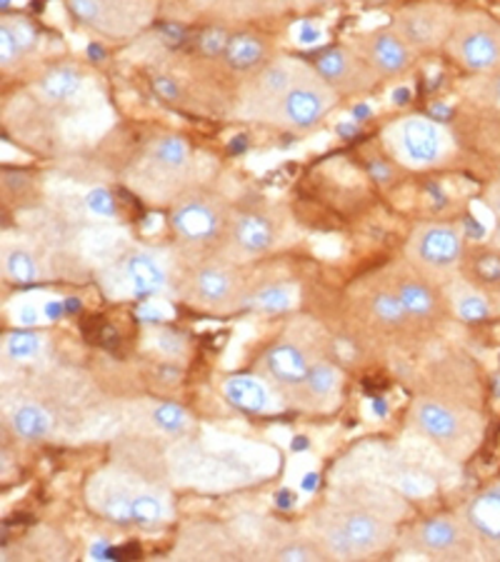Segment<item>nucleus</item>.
Segmentation results:
<instances>
[{
    "label": "nucleus",
    "mask_w": 500,
    "mask_h": 562,
    "mask_svg": "<svg viewBox=\"0 0 500 562\" xmlns=\"http://www.w3.org/2000/svg\"><path fill=\"white\" fill-rule=\"evenodd\" d=\"M453 56L470 72L500 70V21L484 11L458 13L448 35Z\"/></svg>",
    "instance_id": "nucleus-1"
},
{
    "label": "nucleus",
    "mask_w": 500,
    "mask_h": 562,
    "mask_svg": "<svg viewBox=\"0 0 500 562\" xmlns=\"http://www.w3.org/2000/svg\"><path fill=\"white\" fill-rule=\"evenodd\" d=\"M273 240H276V231H273L270 217L260 213H243L235 217L233 223V243L248 256H260L266 252Z\"/></svg>",
    "instance_id": "nucleus-18"
},
{
    "label": "nucleus",
    "mask_w": 500,
    "mask_h": 562,
    "mask_svg": "<svg viewBox=\"0 0 500 562\" xmlns=\"http://www.w3.org/2000/svg\"><path fill=\"white\" fill-rule=\"evenodd\" d=\"M3 273L5 278H11L13 283H33V280L38 278V262L31 256V250L11 248L5 250L3 256Z\"/></svg>",
    "instance_id": "nucleus-27"
},
{
    "label": "nucleus",
    "mask_w": 500,
    "mask_h": 562,
    "mask_svg": "<svg viewBox=\"0 0 500 562\" xmlns=\"http://www.w3.org/2000/svg\"><path fill=\"white\" fill-rule=\"evenodd\" d=\"M360 58L378 78H398L413 66V48L400 38L396 29H384L363 41Z\"/></svg>",
    "instance_id": "nucleus-13"
},
{
    "label": "nucleus",
    "mask_w": 500,
    "mask_h": 562,
    "mask_svg": "<svg viewBox=\"0 0 500 562\" xmlns=\"http://www.w3.org/2000/svg\"><path fill=\"white\" fill-rule=\"evenodd\" d=\"M476 548L486 558L500 560V483L486 487L470 497L463 513Z\"/></svg>",
    "instance_id": "nucleus-10"
},
{
    "label": "nucleus",
    "mask_w": 500,
    "mask_h": 562,
    "mask_svg": "<svg viewBox=\"0 0 500 562\" xmlns=\"http://www.w3.org/2000/svg\"><path fill=\"white\" fill-rule=\"evenodd\" d=\"M3 350L11 360H29L38 356L41 338L33 333H11L3 342Z\"/></svg>",
    "instance_id": "nucleus-32"
},
{
    "label": "nucleus",
    "mask_w": 500,
    "mask_h": 562,
    "mask_svg": "<svg viewBox=\"0 0 500 562\" xmlns=\"http://www.w3.org/2000/svg\"><path fill=\"white\" fill-rule=\"evenodd\" d=\"M86 205H88L90 213L100 215V217H111L115 213V203H113L111 193H108V190H100V188L90 190L88 198H86Z\"/></svg>",
    "instance_id": "nucleus-36"
},
{
    "label": "nucleus",
    "mask_w": 500,
    "mask_h": 562,
    "mask_svg": "<svg viewBox=\"0 0 500 562\" xmlns=\"http://www.w3.org/2000/svg\"><path fill=\"white\" fill-rule=\"evenodd\" d=\"M313 70L329 83L335 93H360L366 90L376 72L356 53L345 48H329L321 56H315Z\"/></svg>",
    "instance_id": "nucleus-11"
},
{
    "label": "nucleus",
    "mask_w": 500,
    "mask_h": 562,
    "mask_svg": "<svg viewBox=\"0 0 500 562\" xmlns=\"http://www.w3.org/2000/svg\"><path fill=\"white\" fill-rule=\"evenodd\" d=\"M445 140L448 138H445L441 125L433 123L431 117L411 115L396 125V143L400 148V156L415 168L441 162V158L445 156Z\"/></svg>",
    "instance_id": "nucleus-7"
},
{
    "label": "nucleus",
    "mask_w": 500,
    "mask_h": 562,
    "mask_svg": "<svg viewBox=\"0 0 500 562\" xmlns=\"http://www.w3.org/2000/svg\"><path fill=\"white\" fill-rule=\"evenodd\" d=\"M486 203H488L490 211L496 213V217H500V180H498V183H493V186L488 188V193H486Z\"/></svg>",
    "instance_id": "nucleus-39"
},
{
    "label": "nucleus",
    "mask_w": 500,
    "mask_h": 562,
    "mask_svg": "<svg viewBox=\"0 0 500 562\" xmlns=\"http://www.w3.org/2000/svg\"><path fill=\"white\" fill-rule=\"evenodd\" d=\"M305 387L308 393H313L315 397H329L333 390L338 387V373H335V368L318 362V366L311 368V373H308Z\"/></svg>",
    "instance_id": "nucleus-33"
},
{
    "label": "nucleus",
    "mask_w": 500,
    "mask_h": 562,
    "mask_svg": "<svg viewBox=\"0 0 500 562\" xmlns=\"http://www.w3.org/2000/svg\"><path fill=\"white\" fill-rule=\"evenodd\" d=\"M370 311L380 323H386V325H398V323H403L405 317H411L405 311V305L400 303L398 293H388V290H384V293H378V295H373Z\"/></svg>",
    "instance_id": "nucleus-30"
},
{
    "label": "nucleus",
    "mask_w": 500,
    "mask_h": 562,
    "mask_svg": "<svg viewBox=\"0 0 500 562\" xmlns=\"http://www.w3.org/2000/svg\"><path fill=\"white\" fill-rule=\"evenodd\" d=\"M453 21H456V13L448 5L418 3L403 8L396 15L393 29L413 50H433L438 45L448 43Z\"/></svg>",
    "instance_id": "nucleus-5"
},
{
    "label": "nucleus",
    "mask_w": 500,
    "mask_h": 562,
    "mask_svg": "<svg viewBox=\"0 0 500 562\" xmlns=\"http://www.w3.org/2000/svg\"><path fill=\"white\" fill-rule=\"evenodd\" d=\"M151 418H153V425L166 435H184L190 428V423H193V418H190L184 407L176 403L156 405L153 407Z\"/></svg>",
    "instance_id": "nucleus-28"
},
{
    "label": "nucleus",
    "mask_w": 500,
    "mask_h": 562,
    "mask_svg": "<svg viewBox=\"0 0 500 562\" xmlns=\"http://www.w3.org/2000/svg\"><path fill=\"white\" fill-rule=\"evenodd\" d=\"M238 278L233 270L223 266L200 268L193 278V297L196 303L205 307H225L238 297Z\"/></svg>",
    "instance_id": "nucleus-15"
},
{
    "label": "nucleus",
    "mask_w": 500,
    "mask_h": 562,
    "mask_svg": "<svg viewBox=\"0 0 500 562\" xmlns=\"http://www.w3.org/2000/svg\"><path fill=\"white\" fill-rule=\"evenodd\" d=\"M266 368L278 383L298 387V385H305L308 373H311L313 366L305 352L298 346H293V342H280V346L268 350Z\"/></svg>",
    "instance_id": "nucleus-16"
},
{
    "label": "nucleus",
    "mask_w": 500,
    "mask_h": 562,
    "mask_svg": "<svg viewBox=\"0 0 500 562\" xmlns=\"http://www.w3.org/2000/svg\"><path fill=\"white\" fill-rule=\"evenodd\" d=\"M148 160L151 168L158 170L163 176H184L190 168V148L180 135H160V138L151 145Z\"/></svg>",
    "instance_id": "nucleus-20"
},
{
    "label": "nucleus",
    "mask_w": 500,
    "mask_h": 562,
    "mask_svg": "<svg viewBox=\"0 0 500 562\" xmlns=\"http://www.w3.org/2000/svg\"><path fill=\"white\" fill-rule=\"evenodd\" d=\"M153 0H68L70 13L105 35L131 33L148 15Z\"/></svg>",
    "instance_id": "nucleus-6"
},
{
    "label": "nucleus",
    "mask_w": 500,
    "mask_h": 562,
    "mask_svg": "<svg viewBox=\"0 0 500 562\" xmlns=\"http://www.w3.org/2000/svg\"><path fill=\"white\" fill-rule=\"evenodd\" d=\"M493 246L500 248V217L496 221V231H493Z\"/></svg>",
    "instance_id": "nucleus-43"
},
{
    "label": "nucleus",
    "mask_w": 500,
    "mask_h": 562,
    "mask_svg": "<svg viewBox=\"0 0 500 562\" xmlns=\"http://www.w3.org/2000/svg\"><path fill=\"white\" fill-rule=\"evenodd\" d=\"M413 258L433 273H445L456 268L463 258V235L458 228L445 223L421 225L411 240Z\"/></svg>",
    "instance_id": "nucleus-8"
},
{
    "label": "nucleus",
    "mask_w": 500,
    "mask_h": 562,
    "mask_svg": "<svg viewBox=\"0 0 500 562\" xmlns=\"http://www.w3.org/2000/svg\"><path fill=\"white\" fill-rule=\"evenodd\" d=\"M278 560H323V552L313 542H290L276 552Z\"/></svg>",
    "instance_id": "nucleus-34"
},
{
    "label": "nucleus",
    "mask_w": 500,
    "mask_h": 562,
    "mask_svg": "<svg viewBox=\"0 0 500 562\" xmlns=\"http://www.w3.org/2000/svg\"><path fill=\"white\" fill-rule=\"evenodd\" d=\"M170 225L178 238H184L188 243H208L221 233L223 213L213 198L188 195L173 207Z\"/></svg>",
    "instance_id": "nucleus-9"
},
{
    "label": "nucleus",
    "mask_w": 500,
    "mask_h": 562,
    "mask_svg": "<svg viewBox=\"0 0 500 562\" xmlns=\"http://www.w3.org/2000/svg\"><path fill=\"white\" fill-rule=\"evenodd\" d=\"M418 546L429 555L445 560H466L476 552V540L466 520L431 518L418 528Z\"/></svg>",
    "instance_id": "nucleus-12"
},
{
    "label": "nucleus",
    "mask_w": 500,
    "mask_h": 562,
    "mask_svg": "<svg viewBox=\"0 0 500 562\" xmlns=\"http://www.w3.org/2000/svg\"><path fill=\"white\" fill-rule=\"evenodd\" d=\"M84 76L76 66H56L45 70L38 80V90L45 101L51 103H68L80 93Z\"/></svg>",
    "instance_id": "nucleus-23"
},
{
    "label": "nucleus",
    "mask_w": 500,
    "mask_h": 562,
    "mask_svg": "<svg viewBox=\"0 0 500 562\" xmlns=\"http://www.w3.org/2000/svg\"><path fill=\"white\" fill-rule=\"evenodd\" d=\"M18 323H21V325H35V323H38V313H35V307H31V305L21 307V311H18Z\"/></svg>",
    "instance_id": "nucleus-40"
},
{
    "label": "nucleus",
    "mask_w": 500,
    "mask_h": 562,
    "mask_svg": "<svg viewBox=\"0 0 500 562\" xmlns=\"http://www.w3.org/2000/svg\"><path fill=\"white\" fill-rule=\"evenodd\" d=\"M13 430L23 440H43L53 430V415L38 403H23L13 411Z\"/></svg>",
    "instance_id": "nucleus-24"
},
{
    "label": "nucleus",
    "mask_w": 500,
    "mask_h": 562,
    "mask_svg": "<svg viewBox=\"0 0 500 562\" xmlns=\"http://www.w3.org/2000/svg\"><path fill=\"white\" fill-rule=\"evenodd\" d=\"M225 66L238 72L260 70L268 63V45L256 33H235L223 53Z\"/></svg>",
    "instance_id": "nucleus-17"
},
{
    "label": "nucleus",
    "mask_w": 500,
    "mask_h": 562,
    "mask_svg": "<svg viewBox=\"0 0 500 562\" xmlns=\"http://www.w3.org/2000/svg\"><path fill=\"white\" fill-rule=\"evenodd\" d=\"M229 38H231L229 33L211 29V31H205L203 35H200V48H203L205 56H223L225 45H229Z\"/></svg>",
    "instance_id": "nucleus-37"
},
{
    "label": "nucleus",
    "mask_w": 500,
    "mask_h": 562,
    "mask_svg": "<svg viewBox=\"0 0 500 562\" xmlns=\"http://www.w3.org/2000/svg\"><path fill=\"white\" fill-rule=\"evenodd\" d=\"M156 88L160 90V93H163V95H168V98H173V95H176V86H173V83H168V80H166V78H156Z\"/></svg>",
    "instance_id": "nucleus-41"
},
{
    "label": "nucleus",
    "mask_w": 500,
    "mask_h": 562,
    "mask_svg": "<svg viewBox=\"0 0 500 562\" xmlns=\"http://www.w3.org/2000/svg\"><path fill=\"white\" fill-rule=\"evenodd\" d=\"M338 3V0H298V5L303 8H321V5H333Z\"/></svg>",
    "instance_id": "nucleus-42"
},
{
    "label": "nucleus",
    "mask_w": 500,
    "mask_h": 562,
    "mask_svg": "<svg viewBox=\"0 0 500 562\" xmlns=\"http://www.w3.org/2000/svg\"><path fill=\"white\" fill-rule=\"evenodd\" d=\"M488 313L490 307L480 295H463L458 301V315L463 321H484Z\"/></svg>",
    "instance_id": "nucleus-35"
},
{
    "label": "nucleus",
    "mask_w": 500,
    "mask_h": 562,
    "mask_svg": "<svg viewBox=\"0 0 500 562\" xmlns=\"http://www.w3.org/2000/svg\"><path fill=\"white\" fill-rule=\"evenodd\" d=\"M300 70L303 68L296 66V63H290V60L266 63V66L258 70V80H256V88H258L263 101L276 108L280 98H284L290 90V86L296 83Z\"/></svg>",
    "instance_id": "nucleus-22"
},
{
    "label": "nucleus",
    "mask_w": 500,
    "mask_h": 562,
    "mask_svg": "<svg viewBox=\"0 0 500 562\" xmlns=\"http://www.w3.org/2000/svg\"><path fill=\"white\" fill-rule=\"evenodd\" d=\"M186 3H205V5H211L213 0H186Z\"/></svg>",
    "instance_id": "nucleus-44"
},
{
    "label": "nucleus",
    "mask_w": 500,
    "mask_h": 562,
    "mask_svg": "<svg viewBox=\"0 0 500 562\" xmlns=\"http://www.w3.org/2000/svg\"><path fill=\"white\" fill-rule=\"evenodd\" d=\"M125 278L135 295H156L166 288V268L160 266L158 258L148 256V252H133L125 258Z\"/></svg>",
    "instance_id": "nucleus-19"
},
{
    "label": "nucleus",
    "mask_w": 500,
    "mask_h": 562,
    "mask_svg": "<svg viewBox=\"0 0 500 562\" xmlns=\"http://www.w3.org/2000/svg\"><path fill=\"white\" fill-rule=\"evenodd\" d=\"M470 270L480 283L500 290V248L476 252L470 262Z\"/></svg>",
    "instance_id": "nucleus-29"
},
{
    "label": "nucleus",
    "mask_w": 500,
    "mask_h": 562,
    "mask_svg": "<svg viewBox=\"0 0 500 562\" xmlns=\"http://www.w3.org/2000/svg\"><path fill=\"white\" fill-rule=\"evenodd\" d=\"M486 95L488 101L500 108V70L490 72L488 80H486Z\"/></svg>",
    "instance_id": "nucleus-38"
},
{
    "label": "nucleus",
    "mask_w": 500,
    "mask_h": 562,
    "mask_svg": "<svg viewBox=\"0 0 500 562\" xmlns=\"http://www.w3.org/2000/svg\"><path fill=\"white\" fill-rule=\"evenodd\" d=\"M25 53H29V48H25L23 41L18 38V33L13 31L11 21L0 23V63H3V68L8 66H15L18 60H21Z\"/></svg>",
    "instance_id": "nucleus-31"
},
{
    "label": "nucleus",
    "mask_w": 500,
    "mask_h": 562,
    "mask_svg": "<svg viewBox=\"0 0 500 562\" xmlns=\"http://www.w3.org/2000/svg\"><path fill=\"white\" fill-rule=\"evenodd\" d=\"M296 295L288 285H268L248 297V307L258 313H286L293 307Z\"/></svg>",
    "instance_id": "nucleus-26"
},
{
    "label": "nucleus",
    "mask_w": 500,
    "mask_h": 562,
    "mask_svg": "<svg viewBox=\"0 0 500 562\" xmlns=\"http://www.w3.org/2000/svg\"><path fill=\"white\" fill-rule=\"evenodd\" d=\"M225 401L245 413H266L270 407L268 387L258 378L251 375H233L223 385Z\"/></svg>",
    "instance_id": "nucleus-21"
},
{
    "label": "nucleus",
    "mask_w": 500,
    "mask_h": 562,
    "mask_svg": "<svg viewBox=\"0 0 500 562\" xmlns=\"http://www.w3.org/2000/svg\"><path fill=\"white\" fill-rule=\"evenodd\" d=\"M413 418L425 438L438 442V446H456L466 435V423H463L460 415L438 401L418 403Z\"/></svg>",
    "instance_id": "nucleus-14"
},
{
    "label": "nucleus",
    "mask_w": 500,
    "mask_h": 562,
    "mask_svg": "<svg viewBox=\"0 0 500 562\" xmlns=\"http://www.w3.org/2000/svg\"><path fill=\"white\" fill-rule=\"evenodd\" d=\"M396 293L411 317L433 315L435 307H438V295L425 283H418V280H405V283L398 285Z\"/></svg>",
    "instance_id": "nucleus-25"
},
{
    "label": "nucleus",
    "mask_w": 500,
    "mask_h": 562,
    "mask_svg": "<svg viewBox=\"0 0 500 562\" xmlns=\"http://www.w3.org/2000/svg\"><path fill=\"white\" fill-rule=\"evenodd\" d=\"M335 105V90L318 72L300 70L296 83L276 105L278 121L293 131H311Z\"/></svg>",
    "instance_id": "nucleus-4"
},
{
    "label": "nucleus",
    "mask_w": 500,
    "mask_h": 562,
    "mask_svg": "<svg viewBox=\"0 0 500 562\" xmlns=\"http://www.w3.org/2000/svg\"><path fill=\"white\" fill-rule=\"evenodd\" d=\"M390 528L368 510H343L323 525V542L335 558H363L384 550Z\"/></svg>",
    "instance_id": "nucleus-3"
},
{
    "label": "nucleus",
    "mask_w": 500,
    "mask_h": 562,
    "mask_svg": "<svg viewBox=\"0 0 500 562\" xmlns=\"http://www.w3.org/2000/svg\"><path fill=\"white\" fill-rule=\"evenodd\" d=\"M90 505L118 525H153L160 522L166 515V505L158 495L141 491L138 485L125 483L121 477L93 480L90 485Z\"/></svg>",
    "instance_id": "nucleus-2"
}]
</instances>
